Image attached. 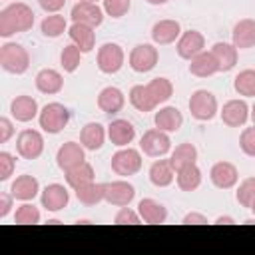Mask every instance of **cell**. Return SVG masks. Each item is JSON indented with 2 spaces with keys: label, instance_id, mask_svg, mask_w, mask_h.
<instances>
[{
  "label": "cell",
  "instance_id": "obj_1",
  "mask_svg": "<svg viewBox=\"0 0 255 255\" xmlns=\"http://www.w3.org/2000/svg\"><path fill=\"white\" fill-rule=\"evenodd\" d=\"M34 26V10L24 2H12L0 12V36L10 38L14 34H22L32 30Z\"/></svg>",
  "mask_w": 255,
  "mask_h": 255
},
{
  "label": "cell",
  "instance_id": "obj_2",
  "mask_svg": "<svg viewBox=\"0 0 255 255\" xmlns=\"http://www.w3.org/2000/svg\"><path fill=\"white\" fill-rule=\"evenodd\" d=\"M0 66L8 74L22 76L30 68V54L22 44L6 42L0 46Z\"/></svg>",
  "mask_w": 255,
  "mask_h": 255
},
{
  "label": "cell",
  "instance_id": "obj_3",
  "mask_svg": "<svg viewBox=\"0 0 255 255\" xmlns=\"http://www.w3.org/2000/svg\"><path fill=\"white\" fill-rule=\"evenodd\" d=\"M70 110L60 104V102H50L46 104L40 114H38V124L42 128V131L50 133V135H56L60 133L68 124H70Z\"/></svg>",
  "mask_w": 255,
  "mask_h": 255
},
{
  "label": "cell",
  "instance_id": "obj_4",
  "mask_svg": "<svg viewBox=\"0 0 255 255\" xmlns=\"http://www.w3.org/2000/svg\"><path fill=\"white\" fill-rule=\"evenodd\" d=\"M189 114L197 122H211L219 114L217 98L209 90H195L187 102Z\"/></svg>",
  "mask_w": 255,
  "mask_h": 255
},
{
  "label": "cell",
  "instance_id": "obj_5",
  "mask_svg": "<svg viewBox=\"0 0 255 255\" xmlns=\"http://www.w3.org/2000/svg\"><path fill=\"white\" fill-rule=\"evenodd\" d=\"M143 165V159H141V151L135 149V147H120L114 155H112V171L116 175H122V177H129V175H135L139 173Z\"/></svg>",
  "mask_w": 255,
  "mask_h": 255
},
{
  "label": "cell",
  "instance_id": "obj_6",
  "mask_svg": "<svg viewBox=\"0 0 255 255\" xmlns=\"http://www.w3.org/2000/svg\"><path fill=\"white\" fill-rule=\"evenodd\" d=\"M96 62H98V70H100L102 74L112 76V74H118V72L124 68L126 52H124V48H122L120 44H116V42H106V44H102V46L98 48V58H96Z\"/></svg>",
  "mask_w": 255,
  "mask_h": 255
},
{
  "label": "cell",
  "instance_id": "obj_7",
  "mask_svg": "<svg viewBox=\"0 0 255 255\" xmlns=\"http://www.w3.org/2000/svg\"><path fill=\"white\" fill-rule=\"evenodd\" d=\"M139 149L147 157H163L171 151V139L167 131H161L157 128L147 129L139 139Z\"/></svg>",
  "mask_w": 255,
  "mask_h": 255
},
{
  "label": "cell",
  "instance_id": "obj_8",
  "mask_svg": "<svg viewBox=\"0 0 255 255\" xmlns=\"http://www.w3.org/2000/svg\"><path fill=\"white\" fill-rule=\"evenodd\" d=\"M159 52L153 44H137L129 52V68L137 74H147L157 66Z\"/></svg>",
  "mask_w": 255,
  "mask_h": 255
},
{
  "label": "cell",
  "instance_id": "obj_9",
  "mask_svg": "<svg viewBox=\"0 0 255 255\" xmlns=\"http://www.w3.org/2000/svg\"><path fill=\"white\" fill-rule=\"evenodd\" d=\"M16 151L22 159H38L44 151V135L38 129H22L16 137Z\"/></svg>",
  "mask_w": 255,
  "mask_h": 255
},
{
  "label": "cell",
  "instance_id": "obj_10",
  "mask_svg": "<svg viewBox=\"0 0 255 255\" xmlns=\"http://www.w3.org/2000/svg\"><path fill=\"white\" fill-rule=\"evenodd\" d=\"M104 189H106L104 201H108L110 205H116V207H126L135 197V187L126 179L108 181V183H104Z\"/></svg>",
  "mask_w": 255,
  "mask_h": 255
},
{
  "label": "cell",
  "instance_id": "obj_11",
  "mask_svg": "<svg viewBox=\"0 0 255 255\" xmlns=\"http://www.w3.org/2000/svg\"><path fill=\"white\" fill-rule=\"evenodd\" d=\"M40 203L46 211L58 213L70 203V191L62 183H50L40 191Z\"/></svg>",
  "mask_w": 255,
  "mask_h": 255
},
{
  "label": "cell",
  "instance_id": "obj_12",
  "mask_svg": "<svg viewBox=\"0 0 255 255\" xmlns=\"http://www.w3.org/2000/svg\"><path fill=\"white\" fill-rule=\"evenodd\" d=\"M104 8L98 6V2H78L70 10V18L76 24H86L92 28H98L104 22Z\"/></svg>",
  "mask_w": 255,
  "mask_h": 255
},
{
  "label": "cell",
  "instance_id": "obj_13",
  "mask_svg": "<svg viewBox=\"0 0 255 255\" xmlns=\"http://www.w3.org/2000/svg\"><path fill=\"white\" fill-rule=\"evenodd\" d=\"M86 161V147L78 141H66L56 151V165L66 173L68 169Z\"/></svg>",
  "mask_w": 255,
  "mask_h": 255
},
{
  "label": "cell",
  "instance_id": "obj_14",
  "mask_svg": "<svg viewBox=\"0 0 255 255\" xmlns=\"http://www.w3.org/2000/svg\"><path fill=\"white\" fill-rule=\"evenodd\" d=\"M249 112H251V108L247 106L245 100H229L219 110V116H221V122L225 126H229V128H241V126L247 124Z\"/></svg>",
  "mask_w": 255,
  "mask_h": 255
},
{
  "label": "cell",
  "instance_id": "obj_15",
  "mask_svg": "<svg viewBox=\"0 0 255 255\" xmlns=\"http://www.w3.org/2000/svg\"><path fill=\"white\" fill-rule=\"evenodd\" d=\"M209 179L217 189H231L239 181V171L231 161H217L209 169Z\"/></svg>",
  "mask_w": 255,
  "mask_h": 255
},
{
  "label": "cell",
  "instance_id": "obj_16",
  "mask_svg": "<svg viewBox=\"0 0 255 255\" xmlns=\"http://www.w3.org/2000/svg\"><path fill=\"white\" fill-rule=\"evenodd\" d=\"M175 50H177V56L179 58L191 60V58H195L197 54H201L205 50V38L197 30L181 32V36H179V40L175 44Z\"/></svg>",
  "mask_w": 255,
  "mask_h": 255
},
{
  "label": "cell",
  "instance_id": "obj_17",
  "mask_svg": "<svg viewBox=\"0 0 255 255\" xmlns=\"http://www.w3.org/2000/svg\"><path fill=\"white\" fill-rule=\"evenodd\" d=\"M181 36V26L177 20H157L153 26H151V40L153 44L157 46H167V44H173L177 42Z\"/></svg>",
  "mask_w": 255,
  "mask_h": 255
},
{
  "label": "cell",
  "instance_id": "obj_18",
  "mask_svg": "<svg viewBox=\"0 0 255 255\" xmlns=\"http://www.w3.org/2000/svg\"><path fill=\"white\" fill-rule=\"evenodd\" d=\"M10 114L16 122L20 124H28L32 122L34 118H38L40 114V108H38V102L32 98V96H16L12 102H10Z\"/></svg>",
  "mask_w": 255,
  "mask_h": 255
},
{
  "label": "cell",
  "instance_id": "obj_19",
  "mask_svg": "<svg viewBox=\"0 0 255 255\" xmlns=\"http://www.w3.org/2000/svg\"><path fill=\"white\" fill-rule=\"evenodd\" d=\"M135 137V128L131 122L124 120V118H118V120H112L110 126H108V139L116 145V147H128Z\"/></svg>",
  "mask_w": 255,
  "mask_h": 255
},
{
  "label": "cell",
  "instance_id": "obj_20",
  "mask_svg": "<svg viewBox=\"0 0 255 255\" xmlns=\"http://www.w3.org/2000/svg\"><path fill=\"white\" fill-rule=\"evenodd\" d=\"M10 193L16 201H32L40 193V181L30 173H22L12 181Z\"/></svg>",
  "mask_w": 255,
  "mask_h": 255
},
{
  "label": "cell",
  "instance_id": "obj_21",
  "mask_svg": "<svg viewBox=\"0 0 255 255\" xmlns=\"http://www.w3.org/2000/svg\"><path fill=\"white\" fill-rule=\"evenodd\" d=\"M34 84H36V90L40 94H46V96H54V94H60L62 88H64V78L58 70L54 68H42L36 78H34Z\"/></svg>",
  "mask_w": 255,
  "mask_h": 255
},
{
  "label": "cell",
  "instance_id": "obj_22",
  "mask_svg": "<svg viewBox=\"0 0 255 255\" xmlns=\"http://www.w3.org/2000/svg\"><path fill=\"white\" fill-rule=\"evenodd\" d=\"M231 44L237 50H247L255 46V20L253 18H243L233 26Z\"/></svg>",
  "mask_w": 255,
  "mask_h": 255
},
{
  "label": "cell",
  "instance_id": "obj_23",
  "mask_svg": "<svg viewBox=\"0 0 255 255\" xmlns=\"http://www.w3.org/2000/svg\"><path fill=\"white\" fill-rule=\"evenodd\" d=\"M126 106V96L120 88L116 86H106L100 94H98V108L104 112V114H118L122 112V108Z\"/></svg>",
  "mask_w": 255,
  "mask_h": 255
},
{
  "label": "cell",
  "instance_id": "obj_24",
  "mask_svg": "<svg viewBox=\"0 0 255 255\" xmlns=\"http://www.w3.org/2000/svg\"><path fill=\"white\" fill-rule=\"evenodd\" d=\"M153 124H155L157 129L173 133V131H177L183 126V116H181V112L175 106H163V108H159L155 112Z\"/></svg>",
  "mask_w": 255,
  "mask_h": 255
},
{
  "label": "cell",
  "instance_id": "obj_25",
  "mask_svg": "<svg viewBox=\"0 0 255 255\" xmlns=\"http://www.w3.org/2000/svg\"><path fill=\"white\" fill-rule=\"evenodd\" d=\"M137 213L141 217V221L149 223V225H159V223H165L167 219V209L163 203L151 199V197H143L139 199L137 203Z\"/></svg>",
  "mask_w": 255,
  "mask_h": 255
},
{
  "label": "cell",
  "instance_id": "obj_26",
  "mask_svg": "<svg viewBox=\"0 0 255 255\" xmlns=\"http://www.w3.org/2000/svg\"><path fill=\"white\" fill-rule=\"evenodd\" d=\"M106 137H108V129H106L102 124H98V122L86 124V126L82 128V131H80V143H82L86 149H90V151L102 149Z\"/></svg>",
  "mask_w": 255,
  "mask_h": 255
},
{
  "label": "cell",
  "instance_id": "obj_27",
  "mask_svg": "<svg viewBox=\"0 0 255 255\" xmlns=\"http://www.w3.org/2000/svg\"><path fill=\"white\" fill-rule=\"evenodd\" d=\"M94 30L96 28H92V26L72 22V26L68 28V36H70L72 44H76L84 54H88L96 48V32Z\"/></svg>",
  "mask_w": 255,
  "mask_h": 255
},
{
  "label": "cell",
  "instance_id": "obj_28",
  "mask_svg": "<svg viewBox=\"0 0 255 255\" xmlns=\"http://www.w3.org/2000/svg\"><path fill=\"white\" fill-rule=\"evenodd\" d=\"M147 177L151 181V185L155 187H167L173 183L175 179V169L171 165L169 159H155L151 165H149V171H147Z\"/></svg>",
  "mask_w": 255,
  "mask_h": 255
},
{
  "label": "cell",
  "instance_id": "obj_29",
  "mask_svg": "<svg viewBox=\"0 0 255 255\" xmlns=\"http://www.w3.org/2000/svg\"><path fill=\"white\" fill-rule=\"evenodd\" d=\"M189 72L197 78H209L213 74L219 72V64L215 60V56L211 54V50H203L201 54H197L195 58L189 60Z\"/></svg>",
  "mask_w": 255,
  "mask_h": 255
},
{
  "label": "cell",
  "instance_id": "obj_30",
  "mask_svg": "<svg viewBox=\"0 0 255 255\" xmlns=\"http://www.w3.org/2000/svg\"><path fill=\"white\" fill-rule=\"evenodd\" d=\"M209 50H211V54L215 56V60L219 64V72H229V70L235 68L239 54H237V48L233 44H229V42H215Z\"/></svg>",
  "mask_w": 255,
  "mask_h": 255
},
{
  "label": "cell",
  "instance_id": "obj_31",
  "mask_svg": "<svg viewBox=\"0 0 255 255\" xmlns=\"http://www.w3.org/2000/svg\"><path fill=\"white\" fill-rule=\"evenodd\" d=\"M64 177H66V183H68V187H72V189H78V187H82V185H86V183H92V181H96V171H94L92 163H88V161H82L80 165H76V167L68 169V171L64 173Z\"/></svg>",
  "mask_w": 255,
  "mask_h": 255
},
{
  "label": "cell",
  "instance_id": "obj_32",
  "mask_svg": "<svg viewBox=\"0 0 255 255\" xmlns=\"http://www.w3.org/2000/svg\"><path fill=\"white\" fill-rule=\"evenodd\" d=\"M175 181L181 191H195L201 185V169L197 163H189L175 171Z\"/></svg>",
  "mask_w": 255,
  "mask_h": 255
},
{
  "label": "cell",
  "instance_id": "obj_33",
  "mask_svg": "<svg viewBox=\"0 0 255 255\" xmlns=\"http://www.w3.org/2000/svg\"><path fill=\"white\" fill-rule=\"evenodd\" d=\"M74 193H76V199H78L82 205H86V207H94V205H98L100 201H104V197H106L104 183H96V181L86 183V185L74 189Z\"/></svg>",
  "mask_w": 255,
  "mask_h": 255
},
{
  "label": "cell",
  "instance_id": "obj_34",
  "mask_svg": "<svg viewBox=\"0 0 255 255\" xmlns=\"http://www.w3.org/2000/svg\"><path fill=\"white\" fill-rule=\"evenodd\" d=\"M129 104L137 110V112H151V110H155L157 108V104H155V100H153V96L149 94V90H147V86H143V84H135L131 90H129Z\"/></svg>",
  "mask_w": 255,
  "mask_h": 255
},
{
  "label": "cell",
  "instance_id": "obj_35",
  "mask_svg": "<svg viewBox=\"0 0 255 255\" xmlns=\"http://www.w3.org/2000/svg\"><path fill=\"white\" fill-rule=\"evenodd\" d=\"M169 161H171L175 171L185 167V165H189V163H197V147L193 143H189V141H183V143L175 145V149L169 155Z\"/></svg>",
  "mask_w": 255,
  "mask_h": 255
},
{
  "label": "cell",
  "instance_id": "obj_36",
  "mask_svg": "<svg viewBox=\"0 0 255 255\" xmlns=\"http://www.w3.org/2000/svg\"><path fill=\"white\" fill-rule=\"evenodd\" d=\"M145 86H147V90H149V94L153 96V100H155L157 106H159V104H165V102L173 96V84H171L167 78L157 76V78L149 80Z\"/></svg>",
  "mask_w": 255,
  "mask_h": 255
},
{
  "label": "cell",
  "instance_id": "obj_37",
  "mask_svg": "<svg viewBox=\"0 0 255 255\" xmlns=\"http://www.w3.org/2000/svg\"><path fill=\"white\" fill-rule=\"evenodd\" d=\"M233 90L243 98H255V70H241L233 80Z\"/></svg>",
  "mask_w": 255,
  "mask_h": 255
},
{
  "label": "cell",
  "instance_id": "obj_38",
  "mask_svg": "<svg viewBox=\"0 0 255 255\" xmlns=\"http://www.w3.org/2000/svg\"><path fill=\"white\" fill-rule=\"evenodd\" d=\"M40 32L46 38H60L64 32H68V22L62 14H50L42 20L40 24Z\"/></svg>",
  "mask_w": 255,
  "mask_h": 255
},
{
  "label": "cell",
  "instance_id": "obj_39",
  "mask_svg": "<svg viewBox=\"0 0 255 255\" xmlns=\"http://www.w3.org/2000/svg\"><path fill=\"white\" fill-rule=\"evenodd\" d=\"M82 50L76 46V44H68L62 48L60 52V64L64 68V72L68 74H74L78 68H80V62H82Z\"/></svg>",
  "mask_w": 255,
  "mask_h": 255
},
{
  "label": "cell",
  "instance_id": "obj_40",
  "mask_svg": "<svg viewBox=\"0 0 255 255\" xmlns=\"http://www.w3.org/2000/svg\"><path fill=\"white\" fill-rule=\"evenodd\" d=\"M14 223H18V225H36V223H40V209L34 203L22 201V205L14 213Z\"/></svg>",
  "mask_w": 255,
  "mask_h": 255
},
{
  "label": "cell",
  "instance_id": "obj_41",
  "mask_svg": "<svg viewBox=\"0 0 255 255\" xmlns=\"http://www.w3.org/2000/svg\"><path fill=\"white\" fill-rule=\"evenodd\" d=\"M235 199L241 207L251 209V205L255 203V177H247L239 183V187L235 191Z\"/></svg>",
  "mask_w": 255,
  "mask_h": 255
},
{
  "label": "cell",
  "instance_id": "obj_42",
  "mask_svg": "<svg viewBox=\"0 0 255 255\" xmlns=\"http://www.w3.org/2000/svg\"><path fill=\"white\" fill-rule=\"evenodd\" d=\"M102 4L104 12L112 18H124L131 8V0H102Z\"/></svg>",
  "mask_w": 255,
  "mask_h": 255
},
{
  "label": "cell",
  "instance_id": "obj_43",
  "mask_svg": "<svg viewBox=\"0 0 255 255\" xmlns=\"http://www.w3.org/2000/svg\"><path fill=\"white\" fill-rule=\"evenodd\" d=\"M239 147L245 155L249 157H255V124L251 128H245L241 131V137H239Z\"/></svg>",
  "mask_w": 255,
  "mask_h": 255
},
{
  "label": "cell",
  "instance_id": "obj_44",
  "mask_svg": "<svg viewBox=\"0 0 255 255\" xmlns=\"http://www.w3.org/2000/svg\"><path fill=\"white\" fill-rule=\"evenodd\" d=\"M139 221H141L139 213L133 211V209H129L128 205L126 207H120V211L114 217V223H118V225H137Z\"/></svg>",
  "mask_w": 255,
  "mask_h": 255
},
{
  "label": "cell",
  "instance_id": "obj_45",
  "mask_svg": "<svg viewBox=\"0 0 255 255\" xmlns=\"http://www.w3.org/2000/svg\"><path fill=\"white\" fill-rule=\"evenodd\" d=\"M16 169V159L8 151H0V181L10 179V175Z\"/></svg>",
  "mask_w": 255,
  "mask_h": 255
},
{
  "label": "cell",
  "instance_id": "obj_46",
  "mask_svg": "<svg viewBox=\"0 0 255 255\" xmlns=\"http://www.w3.org/2000/svg\"><path fill=\"white\" fill-rule=\"evenodd\" d=\"M14 135V124L6 116L0 118V143H6Z\"/></svg>",
  "mask_w": 255,
  "mask_h": 255
},
{
  "label": "cell",
  "instance_id": "obj_47",
  "mask_svg": "<svg viewBox=\"0 0 255 255\" xmlns=\"http://www.w3.org/2000/svg\"><path fill=\"white\" fill-rule=\"evenodd\" d=\"M38 4H40V8H42L44 12H48V14H58V12L64 8L66 0H38Z\"/></svg>",
  "mask_w": 255,
  "mask_h": 255
},
{
  "label": "cell",
  "instance_id": "obj_48",
  "mask_svg": "<svg viewBox=\"0 0 255 255\" xmlns=\"http://www.w3.org/2000/svg\"><path fill=\"white\" fill-rule=\"evenodd\" d=\"M12 203H14L12 193H0V219H4L12 211Z\"/></svg>",
  "mask_w": 255,
  "mask_h": 255
},
{
  "label": "cell",
  "instance_id": "obj_49",
  "mask_svg": "<svg viewBox=\"0 0 255 255\" xmlns=\"http://www.w3.org/2000/svg\"><path fill=\"white\" fill-rule=\"evenodd\" d=\"M181 223H185V225H203V223H207V217L205 215H201V213H195V211H191V213H187L185 217H183V221Z\"/></svg>",
  "mask_w": 255,
  "mask_h": 255
},
{
  "label": "cell",
  "instance_id": "obj_50",
  "mask_svg": "<svg viewBox=\"0 0 255 255\" xmlns=\"http://www.w3.org/2000/svg\"><path fill=\"white\" fill-rule=\"evenodd\" d=\"M215 223H217V225H223V223H225V225H231V223H235V219L229 217V215H221V217L215 219Z\"/></svg>",
  "mask_w": 255,
  "mask_h": 255
},
{
  "label": "cell",
  "instance_id": "obj_51",
  "mask_svg": "<svg viewBox=\"0 0 255 255\" xmlns=\"http://www.w3.org/2000/svg\"><path fill=\"white\" fill-rule=\"evenodd\" d=\"M147 4H151V6H161V4H167L169 0H145Z\"/></svg>",
  "mask_w": 255,
  "mask_h": 255
},
{
  "label": "cell",
  "instance_id": "obj_52",
  "mask_svg": "<svg viewBox=\"0 0 255 255\" xmlns=\"http://www.w3.org/2000/svg\"><path fill=\"white\" fill-rule=\"evenodd\" d=\"M249 120H251V122L255 124V104L251 106V112H249Z\"/></svg>",
  "mask_w": 255,
  "mask_h": 255
},
{
  "label": "cell",
  "instance_id": "obj_53",
  "mask_svg": "<svg viewBox=\"0 0 255 255\" xmlns=\"http://www.w3.org/2000/svg\"><path fill=\"white\" fill-rule=\"evenodd\" d=\"M251 213H253V215H255V203H253V205H251Z\"/></svg>",
  "mask_w": 255,
  "mask_h": 255
},
{
  "label": "cell",
  "instance_id": "obj_54",
  "mask_svg": "<svg viewBox=\"0 0 255 255\" xmlns=\"http://www.w3.org/2000/svg\"><path fill=\"white\" fill-rule=\"evenodd\" d=\"M78 2H98V0H78Z\"/></svg>",
  "mask_w": 255,
  "mask_h": 255
}]
</instances>
